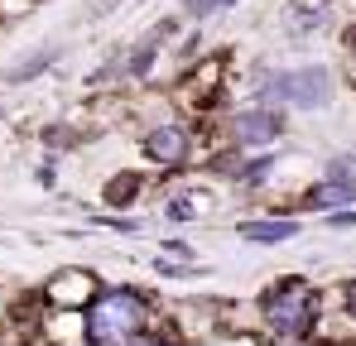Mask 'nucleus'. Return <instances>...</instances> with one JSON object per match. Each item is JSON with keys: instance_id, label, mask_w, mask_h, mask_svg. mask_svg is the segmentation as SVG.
Masks as SVG:
<instances>
[{"instance_id": "nucleus-1", "label": "nucleus", "mask_w": 356, "mask_h": 346, "mask_svg": "<svg viewBox=\"0 0 356 346\" xmlns=\"http://www.w3.org/2000/svg\"><path fill=\"white\" fill-rule=\"evenodd\" d=\"M159 303L154 293L140 284H106L92 293V303L77 313L82 318V346H130L149 322H154Z\"/></svg>"}, {"instance_id": "nucleus-2", "label": "nucleus", "mask_w": 356, "mask_h": 346, "mask_svg": "<svg viewBox=\"0 0 356 346\" xmlns=\"http://www.w3.org/2000/svg\"><path fill=\"white\" fill-rule=\"evenodd\" d=\"M323 288L313 284L308 274H280L275 284H265L250 298V313H255V327L275 342H289V337H318L323 332Z\"/></svg>"}, {"instance_id": "nucleus-3", "label": "nucleus", "mask_w": 356, "mask_h": 346, "mask_svg": "<svg viewBox=\"0 0 356 346\" xmlns=\"http://www.w3.org/2000/svg\"><path fill=\"white\" fill-rule=\"evenodd\" d=\"M337 77L327 63H255L250 72V101L284 106L298 115H318L332 106Z\"/></svg>"}, {"instance_id": "nucleus-4", "label": "nucleus", "mask_w": 356, "mask_h": 346, "mask_svg": "<svg viewBox=\"0 0 356 346\" xmlns=\"http://www.w3.org/2000/svg\"><path fill=\"white\" fill-rule=\"evenodd\" d=\"M217 130L227 145H236L241 154H255V149H275L284 135H289V111L284 106H260V101H245L236 111L217 115Z\"/></svg>"}, {"instance_id": "nucleus-5", "label": "nucleus", "mask_w": 356, "mask_h": 346, "mask_svg": "<svg viewBox=\"0 0 356 346\" xmlns=\"http://www.w3.org/2000/svg\"><path fill=\"white\" fill-rule=\"evenodd\" d=\"M202 154V130L197 120H183V115H169V120H154L145 135H140V159L159 164L169 173H183L197 164Z\"/></svg>"}, {"instance_id": "nucleus-6", "label": "nucleus", "mask_w": 356, "mask_h": 346, "mask_svg": "<svg viewBox=\"0 0 356 346\" xmlns=\"http://www.w3.org/2000/svg\"><path fill=\"white\" fill-rule=\"evenodd\" d=\"M188 24L174 15H164V19H154L135 44H125V63H120V82H149V72L159 67V58H164V49H169V39H178Z\"/></svg>"}, {"instance_id": "nucleus-7", "label": "nucleus", "mask_w": 356, "mask_h": 346, "mask_svg": "<svg viewBox=\"0 0 356 346\" xmlns=\"http://www.w3.org/2000/svg\"><path fill=\"white\" fill-rule=\"evenodd\" d=\"M284 44H308L337 24V0H284L275 15Z\"/></svg>"}, {"instance_id": "nucleus-8", "label": "nucleus", "mask_w": 356, "mask_h": 346, "mask_svg": "<svg viewBox=\"0 0 356 346\" xmlns=\"http://www.w3.org/2000/svg\"><path fill=\"white\" fill-rule=\"evenodd\" d=\"M97 288H102V274H92L87 265H67V270H58V274L44 284V303H49L54 313H82Z\"/></svg>"}, {"instance_id": "nucleus-9", "label": "nucleus", "mask_w": 356, "mask_h": 346, "mask_svg": "<svg viewBox=\"0 0 356 346\" xmlns=\"http://www.w3.org/2000/svg\"><path fill=\"white\" fill-rule=\"evenodd\" d=\"M294 202H298V212H318V217L356 207V178H318V183H308L298 192Z\"/></svg>"}, {"instance_id": "nucleus-10", "label": "nucleus", "mask_w": 356, "mask_h": 346, "mask_svg": "<svg viewBox=\"0 0 356 346\" xmlns=\"http://www.w3.org/2000/svg\"><path fill=\"white\" fill-rule=\"evenodd\" d=\"M298 231H303V226H298V217H280V212L236 222V236L245 240V245H289Z\"/></svg>"}, {"instance_id": "nucleus-11", "label": "nucleus", "mask_w": 356, "mask_h": 346, "mask_svg": "<svg viewBox=\"0 0 356 346\" xmlns=\"http://www.w3.org/2000/svg\"><path fill=\"white\" fill-rule=\"evenodd\" d=\"M275 169H280V154H275V149H255V154H241L232 183H236L241 192H260V188H270Z\"/></svg>"}, {"instance_id": "nucleus-12", "label": "nucleus", "mask_w": 356, "mask_h": 346, "mask_svg": "<svg viewBox=\"0 0 356 346\" xmlns=\"http://www.w3.org/2000/svg\"><path fill=\"white\" fill-rule=\"evenodd\" d=\"M145 192V173L140 169H120L116 178L102 183V207H135Z\"/></svg>"}, {"instance_id": "nucleus-13", "label": "nucleus", "mask_w": 356, "mask_h": 346, "mask_svg": "<svg viewBox=\"0 0 356 346\" xmlns=\"http://www.w3.org/2000/svg\"><path fill=\"white\" fill-rule=\"evenodd\" d=\"M207 212V192H197V188H178L164 197V222L169 226H188V222H197Z\"/></svg>"}, {"instance_id": "nucleus-14", "label": "nucleus", "mask_w": 356, "mask_h": 346, "mask_svg": "<svg viewBox=\"0 0 356 346\" xmlns=\"http://www.w3.org/2000/svg\"><path fill=\"white\" fill-rule=\"evenodd\" d=\"M63 53H67L63 44H44V49H34V53L24 58V63H15V67L5 72V82H10V87H19V82H34V77H44V72H49V67H54Z\"/></svg>"}, {"instance_id": "nucleus-15", "label": "nucleus", "mask_w": 356, "mask_h": 346, "mask_svg": "<svg viewBox=\"0 0 356 346\" xmlns=\"http://www.w3.org/2000/svg\"><path fill=\"white\" fill-rule=\"evenodd\" d=\"M87 140H92V130H77V125H49V130H44L49 154H67V149H77V145H87Z\"/></svg>"}, {"instance_id": "nucleus-16", "label": "nucleus", "mask_w": 356, "mask_h": 346, "mask_svg": "<svg viewBox=\"0 0 356 346\" xmlns=\"http://www.w3.org/2000/svg\"><path fill=\"white\" fill-rule=\"evenodd\" d=\"M212 15H222L217 0H178V19L183 24H207Z\"/></svg>"}, {"instance_id": "nucleus-17", "label": "nucleus", "mask_w": 356, "mask_h": 346, "mask_svg": "<svg viewBox=\"0 0 356 346\" xmlns=\"http://www.w3.org/2000/svg\"><path fill=\"white\" fill-rule=\"evenodd\" d=\"M323 178H356V154L352 149H337L323 159Z\"/></svg>"}, {"instance_id": "nucleus-18", "label": "nucleus", "mask_w": 356, "mask_h": 346, "mask_svg": "<svg viewBox=\"0 0 356 346\" xmlns=\"http://www.w3.org/2000/svg\"><path fill=\"white\" fill-rule=\"evenodd\" d=\"M159 250L169 255V260H197V250H193V240H183V236H169V240H159Z\"/></svg>"}, {"instance_id": "nucleus-19", "label": "nucleus", "mask_w": 356, "mask_h": 346, "mask_svg": "<svg viewBox=\"0 0 356 346\" xmlns=\"http://www.w3.org/2000/svg\"><path fill=\"white\" fill-rule=\"evenodd\" d=\"M34 178H39V188H58V154H49V159L39 164Z\"/></svg>"}, {"instance_id": "nucleus-20", "label": "nucleus", "mask_w": 356, "mask_h": 346, "mask_svg": "<svg viewBox=\"0 0 356 346\" xmlns=\"http://www.w3.org/2000/svg\"><path fill=\"white\" fill-rule=\"evenodd\" d=\"M337 298H342V313H347V318H356V274H347V279H342V293H337Z\"/></svg>"}, {"instance_id": "nucleus-21", "label": "nucleus", "mask_w": 356, "mask_h": 346, "mask_svg": "<svg viewBox=\"0 0 356 346\" xmlns=\"http://www.w3.org/2000/svg\"><path fill=\"white\" fill-rule=\"evenodd\" d=\"M120 0H87V10H82V19H106L111 10H116Z\"/></svg>"}, {"instance_id": "nucleus-22", "label": "nucleus", "mask_w": 356, "mask_h": 346, "mask_svg": "<svg viewBox=\"0 0 356 346\" xmlns=\"http://www.w3.org/2000/svg\"><path fill=\"white\" fill-rule=\"evenodd\" d=\"M275 346H327V342H318V337H289V342H275Z\"/></svg>"}, {"instance_id": "nucleus-23", "label": "nucleus", "mask_w": 356, "mask_h": 346, "mask_svg": "<svg viewBox=\"0 0 356 346\" xmlns=\"http://www.w3.org/2000/svg\"><path fill=\"white\" fill-rule=\"evenodd\" d=\"M241 0H217V10H222V15H227V10H236Z\"/></svg>"}, {"instance_id": "nucleus-24", "label": "nucleus", "mask_w": 356, "mask_h": 346, "mask_svg": "<svg viewBox=\"0 0 356 346\" xmlns=\"http://www.w3.org/2000/svg\"><path fill=\"white\" fill-rule=\"evenodd\" d=\"M0 346H5V337H0Z\"/></svg>"}]
</instances>
